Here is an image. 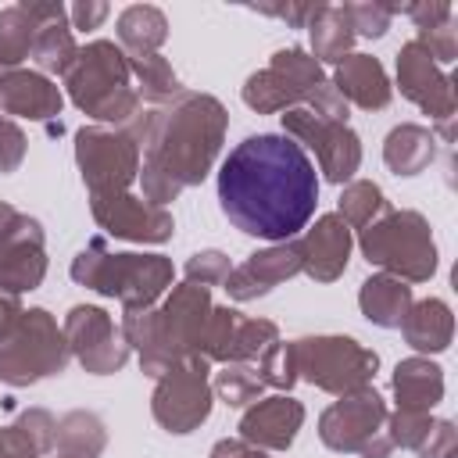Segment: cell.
Listing matches in <instances>:
<instances>
[{"label":"cell","instance_id":"obj_1","mask_svg":"<svg viewBox=\"0 0 458 458\" xmlns=\"http://www.w3.org/2000/svg\"><path fill=\"white\" fill-rule=\"evenodd\" d=\"M318 175L301 143L283 132L240 140L218 168V208L247 236L293 240L315 215Z\"/></svg>","mask_w":458,"mask_h":458},{"label":"cell","instance_id":"obj_2","mask_svg":"<svg viewBox=\"0 0 458 458\" xmlns=\"http://www.w3.org/2000/svg\"><path fill=\"white\" fill-rule=\"evenodd\" d=\"M229 114L211 93H182L143 111L125 132L140 143L143 200L165 208L186 186H200L225 143Z\"/></svg>","mask_w":458,"mask_h":458},{"label":"cell","instance_id":"obj_3","mask_svg":"<svg viewBox=\"0 0 458 458\" xmlns=\"http://www.w3.org/2000/svg\"><path fill=\"white\" fill-rule=\"evenodd\" d=\"M211 308L215 304H211V290L208 286L179 283L161 301V308L125 311L118 333H122L125 347L140 354V369L157 379L172 365L200 354V336H204Z\"/></svg>","mask_w":458,"mask_h":458},{"label":"cell","instance_id":"obj_4","mask_svg":"<svg viewBox=\"0 0 458 458\" xmlns=\"http://www.w3.org/2000/svg\"><path fill=\"white\" fill-rule=\"evenodd\" d=\"M64 89L79 111L104 122L107 129H129L143 114V100L129 72V54L111 39L79 47L75 64L64 72Z\"/></svg>","mask_w":458,"mask_h":458},{"label":"cell","instance_id":"obj_5","mask_svg":"<svg viewBox=\"0 0 458 458\" xmlns=\"http://www.w3.org/2000/svg\"><path fill=\"white\" fill-rule=\"evenodd\" d=\"M72 279L100 297H114L125 311H143L165 297L175 268L165 254L107 250V243L97 236L72 258Z\"/></svg>","mask_w":458,"mask_h":458},{"label":"cell","instance_id":"obj_6","mask_svg":"<svg viewBox=\"0 0 458 458\" xmlns=\"http://www.w3.org/2000/svg\"><path fill=\"white\" fill-rule=\"evenodd\" d=\"M369 265H379L401 283H426L437 272V243L426 215L411 208H386L358 236Z\"/></svg>","mask_w":458,"mask_h":458},{"label":"cell","instance_id":"obj_7","mask_svg":"<svg viewBox=\"0 0 458 458\" xmlns=\"http://www.w3.org/2000/svg\"><path fill=\"white\" fill-rule=\"evenodd\" d=\"M72 351L64 329L47 308H29L0 336V383L32 386L47 376H61Z\"/></svg>","mask_w":458,"mask_h":458},{"label":"cell","instance_id":"obj_8","mask_svg":"<svg viewBox=\"0 0 458 458\" xmlns=\"http://www.w3.org/2000/svg\"><path fill=\"white\" fill-rule=\"evenodd\" d=\"M293 369H297V379L344 397L372 383L379 369V354L361 347L354 336L322 333V336L293 340Z\"/></svg>","mask_w":458,"mask_h":458},{"label":"cell","instance_id":"obj_9","mask_svg":"<svg viewBox=\"0 0 458 458\" xmlns=\"http://www.w3.org/2000/svg\"><path fill=\"white\" fill-rule=\"evenodd\" d=\"M386 401L361 386L344 394L318 415V440L336 454H361V458H390L394 444L386 437Z\"/></svg>","mask_w":458,"mask_h":458},{"label":"cell","instance_id":"obj_10","mask_svg":"<svg viewBox=\"0 0 458 458\" xmlns=\"http://www.w3.org/2000/svg\"><path fill=\"white\" fill-rule=\"evenodd\" d=\"M211 361L193 354L179 365H172L165 376H157L150 394V415L168 433H193L200 422H208L215 390H211Z\"/></svg>","mask_w":458,"mask_h":458},{"label":"cell","instance_id":"obj_11","mask_svg":"<svg viewBox=\"0 0 458 458\" xmlns=\"http://www.w3.org/2000/svg\"><path fill=\"white\" fill-rule=\"evenodd\" d=\"M75 165L89 197L125 193L140 175V143L125 129L82 125L75 132Z\"/></svg>","mask_w":458,"mask_h":458},{"label":"cell","instance_id":"obj_12","mask_svg":"<svg viewBox=\"0 0 458 458\" xmlns=\"http://www.w3.org/2000/svg\"><path fill=\"white\" fill-rule=\"evenodd\" d=\"M283 118V136H290L301 147H311L318 157V172L344 186L354 179V172L361 168V140L351 125L340 122H326L308 107H290L279 114Z\"/></svg>","mask_w":458,"mask_h":458},{"label":"cell","instance_id":"obj_13","mask_svg":"<svg viewBox=\"0 0 458 458\" xmlns=\"http://www.w3.org/2000/svg\"><path fill=\"white\" fill-rule=\"evenodd\" d=\"M397 86L401 97H408L415 107H422L433 122L437 132L444 136V143L454 140V82L451 75L426 54V47L419 39H408L397 50Z\"/></svg>","mask_w":458,"mask_h":458},{"label":"cell","instance_id":"obj_14","mask_svg":"<svg viewBox=\"0 0 458 458\" xmlns=\"http://www.w3.org/2000/svg\"><path fill=\"white\" fill-rule=\"evenodd\" d=\"M64 340L79 365L93 376H111L129 361V347L114 329V318L97 304H75L64 315Z\"/></svg>","mask_w":458,"mask_h":458},{"label":"cell","instance_id":"obj_15","mask_svg":"<svg viewBox=\"0 0 458 458\" xmlns=\"http://www.w3.org/2000/svg\"><path fill=\"white\" fill-rule=\"evenodd\" d=\"M89 211L107 236H118L129 243H165L175 233V218L168 208H157L129 190L89 197Z\"/></svg>","mask_w":458,"mask_h":458},{"label":"cell","instance_id":"obj_16","mask_svg":"<svg viewBox=\"0 0 458 458\" xmlns=\"http://www.w3.org/2000/svg\"><path fill=\"white\" fill-rule=\"evenodd\" d=\"M43 276H47L43 225L18 211L0 233V290L18 297L25 290H36Z\"/></svg>","mask_w":458,"mask_h":458},{"label":"cell","instance_id":"obj_17","mask_svg":"<svg viewBox=\"0 0 458 458\" xmlns=\"http://www.w3.org/2000/svg\"><path fill=\"white\" fill-rule=\"evenodd\" d=\"M301 272V243L286 240V243H272L265 250H254L243 265H236L225 279V290L233 301H258L268 290H276L279 283L293 279Z\"/></svg>","mask_w":458,"mask_h":458},{"label":"cell","instance_id":"obj_18","mask_svg":"<svg viewBox=\"0 0 458 458\" xmlns=\"http://www.w3.org/2000/svg\"><path fill=\"white\" fill-rule=\"evenodd\" d=\"M304 426V404L290 394L258 397L240 419V440L261 451H290L297 429Z\"/></svg>","mask_w":458,"mask_h":458},{"label":"cell","instance_id":"obj_19","mask_svg":"<svg viewBox=\"0 0 458 458\" xmlns=\"http://www.w3.org/2000/svg\"><path fill=\"white\" fill-rule=\"evenodd\" d=\"M297 243H301V272H308L315 283H333L344 276L354 240H351V225L333 211V215H318L315 225Z\"/></svg>","mask_w":458,"mask_h":458},{"label":"cell","instance_id":"obj_20","mask_svg":"<svg viewBox=\"0 0 458 458\" xmlns=\"http://www.w3.org/2000/svg\"><path fill=\"white\" fill-rule=\"evenodd\" d=\"M0 107L29 122H54L64 107V93L47 75L18 68V72L0 75Z\"/></svg>","mask_w":458,"mask_h":458},{"label":"cell","instance_id":"obj_21","mask_svg":"<svg viewBox=\"0 0 458 458\" xmlns=\"http://www.w3.org/2000/svg\"><path fill=\"white\" fill-rule=\"evenodd\" d=\"M329 82L347 100V107L354 104L361 111H383L394 97V86L372 54H347L344 61H336Z\"/></svg>","mask_w":458,"mask_h":458},{"label":"cell","instance_id":"obj_22","mask_svg":"<svg viewBox=\"0 0 458 458\" xmlns=\"http://www.w3.org/2000/svg\"><path fill=\"white\" fill-rule=\"evenodd\" d=\"M394 401L404 411H433L444 401V369L422 354L397 361L394 369Z\"/></svg>","mask_w":458,"mask_h":458},{"label":"cell","instance_id":"obj_23","mask_svg":"<svg viewBox=\"0 0 458 458\" xmlns=\"http://www.w3.org/2000/svg\"><path fill=\"white\" fill-rule=\"evenodd\" d=\"M401 333L408 340V347H415L419 354H440L451 347L454 336V315L447 308V301L440 297H426L415 301L401 322Z\"/></svg>","mask_w":458,"mask_h":458},{"label":"cell","instance_id":"obj_24","mask_svg":"<svg viewBox=\"0 0 458 458\" xmlns=\"http://www.w3.org/2000/svg\"><path fill=\"white\" fill-rule=\"evenodd\" d=\"M411 304H415L411 286L401 283V279H394V276H386V272L369 276L361 283V290H358L361 315L372 326H379V329H401V322H404V315H408Z\"/></svg>","mask_w":458,"mask_h":458},{"label":"cell","instance_id":"obj_25","mask_svg":"<svg viewBox=\"0 0 458 458\" xmlns=\"http://www.w3.org/2000/svg\"><path fill=\"white\" fill-rule=\"evenodd\" d=\"M437 157V132L415 122H401L383 140V161L394 175H419Z\"/></svg>","mask_w":458,"mask_h":458},{"label":"cell","instance_id":"obj_26","mask_svg":"<svg viewBox=\"0 0 458 458\" xmlns=\"http://www.w3.org/2000/svg\"><path fill=\"white\" fill-rule=\"evenodd\" d=\"M240 97L258 114H279V111H290V107H304L308 104V93L293 79H286L283 72H276L272 64L261 68V72H254V75H247Z\"/></svg>","mask_w":458,"mask_h":458},{"label":"cell","instance_id":"obj_27","mask_svg":"<svg viewBox=\"0 0 458 458\" xmlns=\"http://www.w3.org/2000/svg\"><path fill=\"white\" fill-rule=\"evenodd\" d=\"M168 39V18L154 4H132L118 14V43L129 50V57L157 54V47Z\"/></svg>","mask_w":458,"mask_h":458},{"label":"cell","instance_id":"obj_28","mask_svg":"<svg viewBox=\"0 0 458 458\" xmlns=\"http://www.w3.org/2000/svg\"><path fill=\"white\" fill-rule=\"evenodd\" d=\"M308 36H311V57H315L318 64H322V61L336 64V61H344V57L351 54V47H354V29H351L344 7H336V4H322V7H318V14H315L311 25H308Z\"/></svg>","mask_w":458,"mask_h":458},{"label":"cell","instance_id":"obj_29","mask_svg":"<svg viewBox=\"0 0 458 458\" xmlns=\"http://www.w3.org/2000/svg\"><path fill=\"white\" fill-rule=\"evenodd\" d=\"M61 454L68 458H100L104 447H107V429H104V419L97 411H86V408H75L68 415L57 419V440Z\"/></svg>","mask_w":458,"mask_h":458},{"label":"cell","instance_id":"obj_30","mask_svg":"<svg viewBox=\"0 0 458 458\" xmlns=\"http://www.w3.org/2000/svg\"><path fill=\"white\" fill-rule=\"evenodd\" d=\"M39 25L25 14L21 4L4 7L0 11V75L18 72L25 57H32V43H36Z\"/></svg>","mask_w":458,"mask_h":458},{"label":"cell","instance_id":"obj_31","mask_svg":"<svg viewBox=\"0 0 458 458\" xmlns=\"http://www.w3.org/2000/svg\"><path fill=\"white\" fill-rule=\"evenodd\" d=\"M129 72L136 75V82H140V100H147V104H168V100H175V97H182L186 89H182V82H179V75L172 72V64L161 57V54H143V57H129Z\"/></svg>","mask_w":458,"mask_h":458},{"label":"cell","instance_id":"obj_32","mask_svg":"<svg viewBox=\"0 0 458 458\" xmlns=\"http://www.w3.org/2000/svg\"><path fill=\"white\" fill-rule=\"evenodd\" d=\"M75 57H79V47H75L68 21H54V25H43L36 32L32 61H36L39 75H64L75 64Z\"/></svg>","mask_w":458,"mask_h":458},{"label":"cell","instance_id":"obj_33","mask_svg":"<svg viewBox=\"0 0 458 458\" xmlns=\"http://www.w3.org/2000/svg\"><path fill=\"white\" fill-rule=\"evenodd\" d=\"M386 211V200H383V190L372 182V179H351L340 193V204H336V215L351 225V229H365L369 222H376L379 215Z\"/></svg>","mask_w":458,"mask_h":458},{"label":"cell","instance_id":"obj_34","mask_svg":"<svg viewBox=\"0 0 458 458\" xmlns=\"http://www.w3.org/2000/svg\"><path fill=\"white\" fill-rule=\"evenodd\" d=\"M272 344H279V326L272 318H240L236 322V333H233V344H229V361H240V365H254Z\"/></svg>","mask_w":458,"mask_h":458},{"label":"cell","instance_id":"obj_35","mask_svg":"<svg viewBox=\"0 0 458 458\" xmlns=\"http://www.w3.org/2000/svg\"><path fill=\"white\" fill-rule=\"evenodd\" d=\"M211 390H215V394H218V401H225L229 408H243V404H254V401L261 397L265 383L258 379L254 365H240V361H229V365H225V369L215 376Z\"/></svg>","mask_w":458,"mask_h":458},{"label":"cell","instance_id":"obj_36","mask_svg":"<svg viewBox=\"0 0 458 458\" xmlns=\"http://www.w3.org/2000/svg\"><path fill=\"white\" fill-rule=\"evenodd\" d=\"M276 72H283L286 79H293L304 93H308V104H311V97H315V89L326 82V72H322V64L308 54V50H301V47H283V50H276L272 54V61H268ZM304 104V107H308Z\"/></svg>","mask_w":458,"mask_h":458},{"label":"cell","instance_id":"obj_37","mask_svg":"<svg viewBox=\"0 0 458 458\" xmlns=\"http://www.w3.org/2000/svg\"><path fill=\"white\" fill-rule=\"evenodd\" d=\"M243 315L236 311V308H211V315H208V326H204V336H200V354L208 358V361H222L225 365V358H229V344H233V333H236V322H240Z\"/></svg>","mask_w":458,"mask_h":458},{"label":"cell","instance_id":"obj_38","mask_svg":"<svg viewBox=\"0 0 458 458\" xmlns=\"http://www.w3.org/2000/svg\"><path fill=\"white\" fill-rule=\"evenodd\" d=\"M254 372L265 386H276L279 394H286L293 383H297V369H293V344H272L258 361H254Z\"/></svg>","mask_w":458,"mask_h":458},{"label":"cell","instance_id":"obj_39","mask_svg":"<svg viewBox=\"0 0 458 458\" xmlns=\"http://www.w3.org/2000/svg\"><path fill=\"white\" fill-rule=\"evenodd\" d=\"M433 422H437V419H433L429 411H404V408H397V411L386 415V437H390L394 447L419 451L422 440L429 437Z\"/></svg>","mask_w":458,"mask_h":458},{"label":"cell","instance_id":"obj_40","mask_svg":"<svg viewBox=\"0 0 458 458\" xmlns=\"http://www.w3.org/2000/svg\"><path fill=\"white\" fill-rule=\"evenodd\" d=\"M354 36H369V39H379L386 29H390V18L401 14V4H379V0H365V4H340Z\"/></svg>","mask_w":458,"mask_h":458},{"label":"cell","instance_id":"obj_41","mask_svg":"<svg viewBox=\"0 0 458 458\" xmlns=\"http://www.w3.org/2000/svg\"><path fill=\"white\" fill-rule=\"evenodd\" d=\"M14 429L36 447V454H47L54 451V440H57V419L47 411V408H25L14 422Z\"/></svg>","mask_w":458,"mask_h":458},{"label":"cell","instance_id":"obj_42","mask_svg":"<svg viewBox=\"0 0 458 458\" xmlns=\"http://www.w3.org/2000/svg\"><path fill=\"white\" fill-rule=\"evenodd\" d=\"M233 272L229 258L222 250H197L190 261H186V283H197V286H215V283H225Z\"/></svg>","mask_w":458,"mask_h":458},{"label":"cell","instance_id":"obj_43","mask_svg":"<svg viewBox=\"0 0 458 458\" xmlns=\"http://www.w3.org/2000/svg\"><path fill=\"white\" fill-rule=\"evenodd\" d=\"M415 39L426 47V54H429L437 64H451V61L458 57V32H454L451 21H447V25H437V29L415 32Z\"/></svg>","mask_w":458,"mask_h":458},{"label":"cell","instance_id":"obj_44","mask_svg":"<svg viewBox=\"0 0 458 458\" xmlns=\"http://www.w3.org/2000/svg\"><path fill=\"white\" fill-rule=\"evenodd\" d=\"M401 14H408V18L415 21V29L422 32V29L447 25V21H451V14H454V7H451V4H444V0H415V4H404V7H401Z\"/></svg>","mask_w":458,"mask_h":458},{"label":"cell","instance_id":"obj_45","mask_svg":"<svg viewBox=\"0 0 458 458\" xmlns=\"http://www.w3.org/2000/svg\"><path fill=\"white\" fill-rule=\"evenodd\" d=\"M454 444H458V433H454V422L451 419H437L429 437L422 440V447L415 451L419 458H454Z\"/></svg>","mask_w":458,"mask_h":458},{"label":"cell","instance_id":"obj_46","mask_svg":"<svg viewBox=\"0 0 458 458\" xmlns=\"http://www.w3.org/2000/svg\"><path fill=\"white\" fill-rule=\"evenodd\" d=\"M21 161H25V132L11 118H0V172H14Z\"/></svg>","mask_w":458,"mask_h":458},{"label":"cell","instance_id":"obj_47","mask_svg":"<svg viewBox=\"0 0 458 458\" xmlns=\"http://www.w3.org/2000/svg\"><path fill=\"white\" fill-rule=\"evenodd\" d=\"M318 7H322V4H258L254 11H258V14L283 18V21H286V25H293V29H308V25H311V18L318 14Z\"/></svg>","mask_w":458,"mask_h":458},{"label":"cell","instance_id":"obj_48","mask_svg":"<svg viewBox=\"0 0 458 458\" xmlns=\"http://www.w3.org/2000/svg\"><path fill=\"white\" fill-rule=\"evenodd\" d=\"M107 4L104 0H79V4H72L68 7V18H72V25L75 29H97L104 18H107Z\"/></svg>","mask_w":458,"mask_h":458},{"label":"cell","instance_id":"obj_49","mask_svg":"<svg viewBox=\"0 0 458 458\" xmlns=\"http://www.w3.org/2000/svg\"><path fill=\"white\" fill-rule=\"evenodd\" d=\"M25 14L43 29V25H54V21H68V7L57 4V0H25L21 4Z\"/></svg>","mask_w":458,"mask_h":458},{"label":"cell","instance_id":"obj_50","mask_svg":"<svg viewBox=\"0 0 458 458\" xmlns=\"http://www.w3.org/2000/svg\"><path fill=\"white\" fill-rule=\"evenodd\" d=\"M0 458H39V454L14 426H4L0 429Z\"/></svg>","mask_w":458,"mask_h":458},{"label":"cell","instance_id":"obj_51","mask_svg":"<svg viewBox=\"0 0 458 458\" xmlns=\"http://www.w3.org/2000/svg\"><path fill=\"white\" fill-rule=\"evenodd\" d=\"M211 458H268V451H261V447H254L240 437H225L211 447Z\"/></svg>","mask_w":458,"mask_h":458},{"label":"cell","instance_id":"obj_52","mask_svg":"<svg viewBox=\"0 0 458 458\" xmlns=\"http://www.w3.org/2000/svg\"><path fill=\"white\" fill-rule=\"evenodd\" d=\"M21 311H25V308H21V301H18L14 293H4V290H0V336H4L18 318H21Z\"/></svg>","mask_w":458,"mask_h":458},{"label":"cell","instance_id":"obj_53","mask_svg":"<svg viewBox=\"0 0 458 458\" xmlns=\"http://www.w3.org/2000/svg\"><path fill=\"white\" fill-rule=\"evenodd\" d=\"M14 215H18V211H14V208H11L7 200H0V233H4V225H7V222H11Z\"/></svg>","mask_w":458,"mask_h":458},{"label":"cell","instance_id":"obj_54","mask_svg":"<svg viewBox=\"0 0 458 458\" xmlns=\"http://www.w3.org/2000/svg\"><path fill=\"white\" fill-rule=\"evenodd\" d=\"M61 458H68V454H61Z\"/></svg>","mask_w":458,"mask_h":458}]
</instances>
